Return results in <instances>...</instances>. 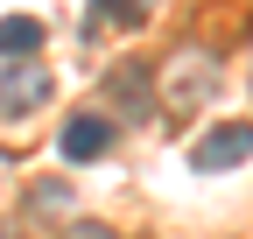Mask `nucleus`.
Listing matches in <instances>:
<instances>
[{
    "instance_id": "nucleus-5",
    "label": "nucleus",
    "mask_w": 253,
    "mask_h": 239,
    "mask_svg": "<svg viewBox=\"0 0 253 239\" xmlns=\"http://www.w3.org/2000/svg\"><path fill=\"white\" fill-rule=\"evenodd\" d=\"M148 7H155V0H99V14H106V21H141Z\"/></svg>"
},
{
    "instance_id": "nucleus-1",
    "label": "nucleus",
    "mask_w": 253,
    "mask_h": 239,
    "mask_svg": "<svg viewBox=\"0 0 253 239\" xmlns=\"http://www.w3.org/2000/svg\"><path fill=\"white\" fill-rule=\"evenodd\" d=\"M49 71L42 64H7L0 71V120H21V113H36V106H49Z\"/></svg>"
},
{
    "instance_id": "nucleus-2",
    "label": "nucleus",
    "mask_w": 253,
    "mask_h": 239,
    "mask_svg": "<svg viewBox=\"0 0 253 239\" xmlns=\"http://www.w3.org/2000/svg\"><path fill=\"white\" fill-rule=\"evenodd\" d=\"M253 155V127H246V120H225V127H211L197 148H190V169H232V162H246Z\"/></svg>"
},
{
    "instance_id": "nucleus-6",
    "label": "nucleus",
    "mask_w": 253,
    "mask_h": 239,
    "mask_svg": "<svg viewBox=\"0 0 253 239\" xmlns=\"http://www.w3.org/2000/svg\"><path fill=\"white\" fill-rule=\"evenodd\" d=\"M71 239H120V232H106V225H78Z\"/></svg>"
},
{
    "instance_id": "nucleus-4",
    "label": "nucleus",
    "mask_w": 253,
    "mask_h": 239,
    "mask_svg": "<svg viewBox=\"0 0 253 239\" xmlns=\"http://www.w3.org/2000/svg\"><path fill=\"white\" fill-rule=\"evenodd\" d=\"M36 49H42V21H28V14L0 21V56H36Z\"/></svg>"
},
{
    "instance_id": "nucleus-3",
    "label": "nucleus",
    "mask_w": 253,
    "mask_h": 239,
    "mask_svg": "<svg viewBox=\"0 0 253 239\" xmlns=\"http://www.w3.org/2000/svg\"><path fill=\"white\" fill-rule=\"evenodd\" d=\"M113 148V120H99V113H78L71 127H63V155L71 162H91V155H106Z\"/></svg>"
}]
</instances>
